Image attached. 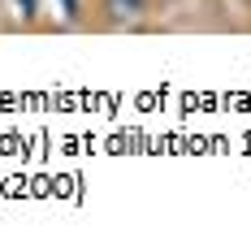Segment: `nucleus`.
Masks as SVG:
<instances>
[{
  "mask_svg": "<svg viewBox=\"0 0 251 251\" xmlns=\"http://www.w3.org/2000/svg\"><path fill=\"white\" fill-rule=\"evenodd\" d=\"M148 9H151V0H104V13L113 22H139Z\"/></svg>",
  "mask_w": 251,
  "mask_h": 251,
  "instance_id": "obj_1",
  "label": "nucleus"
}]
</instances>
